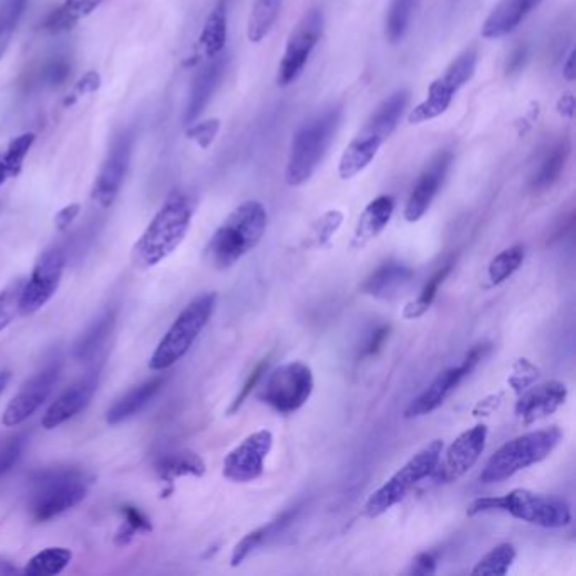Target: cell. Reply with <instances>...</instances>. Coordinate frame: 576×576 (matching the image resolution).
<instances>
[{"instance_id":"6da1fadb","label":"cell","mask_w":576,"mask_h":576,"mask_svg":"<svg viewBox=\"0 0 576 576\" xmlns=\"http://www.w3.org/2000/svg\"><path fill=\"white\" fill-rule=\"evenodd\" d=\"M192 220V199L183 192H173L135 243L132 249L134 266L151 269L172 256L185 240Z\"/></svg>"},{"instance_id":"7a4b0ae2","label":"cell","mask_w":576,"mask_h":576,"mask_svg":"<svg viewBox=\"0 0 576 576\" xmlns=\"http://www.w3.org/2000/svg\"><path fill=\"white\" fill-rule=\"evenodd\" d=\"M267 212L256 199L235 208L212 235L205 257L214 269H230L244 256L256 249L266 234Z\"/></svg>"},{"instance_id":"3957f363","label":"cell","mask_w":576,"mask_h":576,"mask_svg":"<svg viewBox=\"0 0 576 576\" xmlns=\"http://www.w3.org/2000/svg\"><path fill=\"white\" fill-rule=\"evenodd\" d=\"M90 485L89 473L75 466L41 470L31 479L29 514L37 523H48L83 502Z\"/></svg>"},{"instance_id":"277c9868","label":"cell","mask_w":576,"mask_h":576,"mask_svg":"<svg viewBox=\"0 0 576 576\" xmlns=\"http://www.w3.org/2000/svg\"><path fill=\"white\" fill-rule=\"evenodd\" d=\"M410 96L408 90H398L376 109L374 114L367 119L359 134L353 137L352 143L347 146L340 157V164H338L340 178L352 179L374 161L382 144L398 127L405 107L410 104Z\"/></svg>"},{"instance_id":"5b68a950","label":"cell","mask_w":576,"mask_h":576,"mask_svg":"<svg viewBox=\"0 0 576 576\" xmlns=\"http://www.w3.org/2000/svg\"><path fill=\"white\" fill-rule=\"evenodd\" d=\"M492 511H502L516 520L545 529H562L572 523V507L565 498L536 494L527 488H514L502 497L477 498L470 504L466 514L477 516Z\"/></svg>"},{"instance_id":"8992f818","label":"cell","mask_w":576,"mask_h":576,"mask_svg":"<svg viewBox=\"0 0 576 576\" xmlns=\"http://www.w3.org/2000/svg\"><path fill=\"white\" fill-rule=\"evenodd\" d=\"M342 122V107L327 109L296 132L286 164V183L301 186L315 175Z\"/></svg>"},{"instance_id":"52a82bcc","label":"cell","mask_w":576,"mask_h":576,"mask_svg":"<svg viewBox=\"0 0 576 576\" xmlns=\"http://www.w3.org/2000/svg\"><path fill=\"white\" fill-rule=\"evenodd\" d=\"M563 433L558 426L531 431L521 434L502 445L485 463L481 473L482 484H497L507 481L521 470L529 469L552 455L562 442Z\"/></svg>"},{"instance_id":"ba28073f","label":"cell","mask_w":576,"mask_h":576,"mask_svg":"<svg viewBox=\"0 0 576 576\" xmlns=\"http://www.w3.org/2000/svg\"><path fill=\"white\" fill-rule=\"evenodd\" d=\"M215 307H217L215 292H205L193 299L161 338L160 346L151 356L150 369L161 372L179 362L192 350L196 338L207 327Z\"/></svg>"},{"instance_id":"9c48e42d","label":"cell","mask_w":576,"mask_h":576,"mask_svg":"<svg viewBox=\"0 0 576 576\" xmlns=\"http://www.w3.org/2000/svg\"><path fill=\"white\" fill-rule=\"evenodd\" d=\"M443 452L442 440H433L411 456L398 472L385 481L363 505L367 517H379L392 510L395 504L410 494L421 481L431 477Z\"/></svg>"},{"instance_id":"30bf717a","label":"cell","mask_w":576,"mask_h":576,"mask_svg":"<svg viewBox=\"0 0 576 576\" xmlns=\"http://www.w3.org/2000/svg\"><path fill=\"white\" fill-rule=\"evenodd\" d=\"M479 51L475 47L463 51L455 61H452L445 73L431 83L426 99L411 111L410 117H408L410 124H423V122L433 121L445 114L456 93L475 75Z\"/></svg>"},{"instance_id":"8fae6325","label":"cell","mask_w":576,"mask_h":576,"mask_svg":"<svg viewBox=\"0 0 576 576\" xmlns=\"http://www.w3.org/2000/svg\"><path fill=\"white\" fill-rule=\"evenodd\" d=\"M315 378L310 367L302 362H288L270 372L260 389V401L281 414L301 410L313 394Z\"/></svg>"},{"instance_id":"7c38bea8","label":"cell","mask_w":576,"mask_h":576,"mask_svg":"<svg viewBox=\"0 0 576 576\" xmlns=\"http://www.w3.org/2000/svg\"><path fill=\"white\" fill-rule=\"evenodd\" d=\"M66 266V249L63 246H51L41 254L34 264L29 281L22 286L19 298V315L29 317L47 307L48 301L56 295Z\"/></svg>"},{"instance_id":"4fadbf2b","label":"cell","mask_w":576,"mask_h":576,"mask_svg":"<svg viewBox=\"0 0 576 576\" xmlns=\"http://www.w3.org/2000/svg\"><path fill=\"white\" fill-rule=\"evenodd\" d=\"M325 18L320 9H311L299 19L298 24L289 34L285 54H282L281 63H279V85L288 86L298 80L308 61H310L315 48L320 43Z\"/></svg>"},{"instance_id":"5bb4252c","label":"cell","mask_w":576,"mask_h":576,"mask_svg":"<svg viewBox=\"0 0 576 576\" xmlns=\"http://www.w3.org/2000/svg\"><path fill=\"white\" fill-rule=\"evenodd\" d=\"M61 367H63L61 356H53L44 363V367L38 370L37 374L22 384L2 414L4 426H19L40 410L53 392L54 385L60 381Z\"/></svg>"},{"instance_id":"9a60e30c","label":"cell","mask_w":576,"mask_h":576,"mask_svg":"<svg viewBox=\"0 0 576 576\" xmlns=\"http://www.w3.org/2000/svg\"><path fill=\"white\" fill-rule=\"evenodd\" d=\"M134 143V128H125L121 134L115 135L114 141H112L107 156L100 167V173L96 175L92 188V199L100 207L111 208L117 199L128 166H131Z\"/></svg>"},{"instance_id":"2e32d148","label":"cell","mask_w":576,"mask_h":576,"mask_svg":"<svg viewBox=\"0 0 576 576\" xmlns=\"http://www.w3.org/2000/svg\"><path fill=\"white\" fill-rule=\"evenodd\" d=\"M487 350L488 346L473 347L459 366L450 367V369L443 370L442 374H438V378L405 408V420L426 416L436 411L459 388L460 382L469 378L470 372L484 359Z\"/></svg>"},{"instance_id":"e0dca14e","label":"cell","mask_w":576,"mask_h":576,"mask_svg":"<svg viewBox=\"0 0 576 576\" xmlns=\"http://www.w3.org/2000/svg\"><path fill=\"white\" fill-rule=\"evenodd\" d=\"M488 430L485 424L470 428L463 431L455 442L449 446L445 453L442 452L440 462L434 469L433 477L436 481L452 484L465 475L473 465L479 462L487 443Z\"/></svg>"},{"instance_id":"ac0fdd59","label":"cell","mask_w":576,"mask_h":576,"mask_svg":"<svg viewBox=\"0 0 576 576\" xmlns=\"http://www.w3.org/2000/svg\"><path fill=\"white\" fill-rule=\"evenodd\" d=\"M275 436L269 430L254 431L224 460V477L235 484L257 481L264 473V463L272 450Z\"/></svg>"},{"instance_id":"d6986e66","label":"cell","mask_w":576,"mask_h":576,"mask_svg":"<svg viewBox=\"0 0 576 576\" xmlns=\"http://www.w3.org/2000/svg\"><path fill=\"white\" fill-rule=\"evenodd\" d=\"M452 163L453 154L450 151H442L424 167V172L421 173L413 192H411L410 199L405 203V220L414 224V222L421 220L424 214L430 210L431 203L436 198L443 183H445Z\"/></svg>"},{"instance_id":"ffe728a7","label":"cell","mask_w":576,"mask_h":576,"mask_svg":"<svg viewBox=\"0 0 576 576\" xmlns=\"http://www.w3.org/2000/svg\"><path fill=\"white\" fill-rule=\"evenodd\" d=\"M100 382V367L96 369L89 370L83 378L79 381L73 382L53 404L50 405V410L44 413L41 424L44 430H54V428L61 426L66 421L73 420L76 414L82 413L86 405L92 401L95 395L96 389H99Z\"/></svg>"},{"instance_id":"44dd1931","label":"cell","mask_w":576,"mask_h":576,"mask_svg":"<svg viewBox=\"0 0 576 576\" xmlns=\"http://www.w3.org/2000/svg\"><path fill=\"white\" fill-rule=\"evenodd\" d=\"M566 398H568V389L563 382L549 381L534 385L517 401L516 416L526 424L545 420L565 404Z\"/></svg>"},{"instance_id":"7402d4cb","label":"cell","mask_w":576,"mask_h":576,"mask_svg":"<svg viewBox=\"0 0 576 576\" xmlns=\"http://www.w3.org/2000/svg\"><path fill=\"white\" fill-rule=\"evenodd\" d=\"M227 64V54L220 53L218 56L210 58V61L205 66L199 68L195 80H193L192 90H189L188 104H186L185 111V124L192 125L203 114V111L208 107L215 92L220 86Z\"/></svg>"},{"instance_id":"603a6c76","label":"cell","mask_w":576,"mask_h":576,"mask_svg":"<svg viewBox=\"0 0 576 576\" xmlns=\"http://www.w3.org/2000/svg\"><path fill=\"white\" fill-rule=\"evenodd\" d=\"M543 0H501L482 25L485 40H498L516 31Z\"/></svg>"},{"instance_id":"cb8c5ba5","label":"cell","mask_w":576,"mask_h":576,"mask_svg":"<svg viewBox=\"0 0 576 576\" xmlns=\"http://www.w3.org/2000/svg\"><path fill=\"white\" fill-rule=\"evenodd\" d=\"M166 384V378L163 376H156V378L147 379L143 384L135 385L131 391L125 392L122 398L112 404L111 410L107 411L109 424L115 426V424L124 423V421L131 420V418L137 416L143 413L147 405L151 404L154 398L160 394L161 389Z\"/></svg>"},{"instance_id":"d4e9b609","label":"cell","mask_w":576,"mask_h":576,"mask_svg":"<svg viewBox=\"0 0 576 576\" xmlns=\"http://www.w3.org/2000/svg\"><path fill=\"white\" fill-rule=\"evenodd\" d=\"M115 323H117V310L114 308H107L102 311L89 327L85 328L75 346H73V359L76 362H90L95 359L96 353L100 349L107 343L111 338L112 331H114Z\"/></svg>"},{"instance_id":"484cf974","label":"cell","mask_w":576,"mask_h":576,"mask_svg":"<svg viewBox=\"0 0 576 576\" xmlns=\"http://www.w3.org/2000/svg\"><path fill=\"white\" fill-rule=\"evenodd\" d=\"M395 202L392 196L381 195L367 205L363 214L360 215L357 224L356 235H353V247H363L370 240L376 239L391 222L394 214Z\"/></svg>"},{"instance_id":"4316f807","label":"cell","mask_w":576,"mask_h":576,"mask_svg":"<svg viewBox=\"0 0 576 576\" xmlns=\"http://www.w3.org/2000/svg\"><path fill=\"white\" fill-rule=\"evenodd\" d=\"M572 146L568 140H559L553 143L545 154L541 156L539 166L531 178V189L534 193H545L552 189L562 178L568 163Z\"/></svg>"},{"instance_id":"83f0119b","label":"cell","mask_w":576,"mask_h":576,"mask_svg":"<svg viewBox=\"0 0 576 576\" xmlns=\"http://www.w3.org/2000/svg\"><path fill=\"white\" fill-rule=\"evenodd\" d=\"M207 470L202 456L189 450H176V452L163 453L154 460V472L164 484H173L176 479L202 477Z\"/></svg>"},{"instance_id":"f1b7e54d","label":"cell","mask_w":576,"mask_h":576,"mask_svg":"<svg viewBox=\"0 0 576 576\" xmlns=\"http://www.w3.org/2000/svg\"><path fill=\"white\" fill-rule=\"evenodd\" d=\"M413 278V269L401 263H388L379 267L374 275L363 282L366 295L374 298L388 299L398 295L399 289L404 288Z\"/></svg>"},{"instance_id":"f546056e","label":"cell","mask_w":576,"mask_h":576,"mask_svg":"<svg viewBox=\"0 0 576 576\" xmlns=\"http://www.w3.org/2000/svg\"><path fill=\"white\" fill-rule=\"evenodd\" d=\"M102 2L104 0H64L60 8L48 16L43 24L44 31L51 34L70 31L79 24V21L92 14Z\"/></svg>"},{"instance_id":"4dcf8cb0","label":"cell","mask_w":576,"mask_h":576,"mask_svg":"<svg viewBox=\"0 0 576 576\" xmlns=\"http://www.w3.org/2000/svg\"><path fill=\"white\" fill-rule=\"evenodd\" d=\"M227 0H220L214 11L208 14L202 34H199V47L208 58L224 53L225 43H227Z\"/></svg>"},{"instance_id":"1f68e13d","label":"cell","mask_w":576,"mask_h":576,"mask_svg":"<svg viewBox=\"0 0 576 576\" xmlns=\"http://www.w3.org/2000/svg\"><path fill=\"white\" fill-rule=\"evenodd\" d=\"M291 517L292 513L282 514L279 520L272 521V523L266 524V526L259 527V529L253 531V533L244 536L243 539L235 545L234 552H232L230 565L239 566L250 553L256 552L269 537L278 536V534L291 523Z\"/></svg>"},{"instance_id":"d6a6232c","label":"cell","mask_w":576,"mask_h":576,"mask_svg":"<svg viewBox=\"0 0 576 576\" xmlns=\"http://www.w3.org/2000/svg\"><path fill=\"white\" fill-rule=\"evenodd\" d=\"M34 140H37V135L32 132H24L12 140L8 147L0 153V186H4L9 179L16 178L21 173L22 163L34 144Z\"/></svg>"},{"instance_id":"836d02e7","label":"cell","mask_w":576,"mask_h":576,"mask_svg":"<svg viewBox=\"0 0 576 576\" xmlns=\"http://www.w3.org/2000/svg\"><path fill=\"white\" fill-rule=\"evenodd\" d=\"M72 549L53 546V548L43 549V552L32 556V558L25 563L22 573L28 576L60 575V573L72 563Z\"/></svg>"},{"instance_id":"e575fe53","label":"cell","mask_w":576,"mask_h":576,"mask_svg":"<svg viewBox=\"0 0 576 576\" xmlns=\"http://www.w3.org/2000/svg\"><path fill=\"white\" fill-rule=\"evenodd\" d=\"M282 0H256L253 12H250L249 25H247V38L253 43H260L275 28L281 12Z\"/></svg>"},{"instance_id":"d590c367","label":"cell","mask_w":576,"mask_h":576,"mask_svg":"<svg viewBox=\"0 0 576 576\" xmlns=\"http://www.w3.org/2000/svg\"><path fill=\"white\" fill-rule=\"evenodd\" d=\"M516 546L511 543H501L492 548L472 569L473 576L507 575L513 563L516 562Z\"/></svg>"},{"instance_id":"8d00e7d4","label":"cell","mask_w":576,"mask_h":576,"mask_svg":"<svg viewBox=\"0 0 576 576\" xmlns=\"http://www.w3.org/2000/svg\"><path fill=\"white\" fill-rule=\"evenodd\" d=\"M418 2L420 0H392L388 18H385V38L392 44H398L405 37V32L413 21Z\"/></svg>"},{"instance_id":"74e56055","label":"cell","mask_w":576,"mask_h":576,"mask_svg":"<svg viewBox=\"0 0 576 576\" xmlns=\"http://www.w3.org/2000/svg\"><path fill=\"white\" fill-rule=\"evenodd\" d=\"M453 263L445 264L442 269H438L433 276H431L430 281L424 285V288L421 289L420 296L414 299L413 302H410L404 310V318L408 320H416V318L423 317L428 310H430L431 305H433L434 298H436L438 289L443 285L446 278H449L450 272H452Z\"/></svg>"},{"instance_id":"f35d334b","label":"cell","mask_w":576,"mask_h":576,"mask_svg":"<svg viewBox=\"0 0 576 576\" xmlns=\"http://www.w3.org/2000/svg\"><path fill=\"white\" fill-rule=\"evenodd\" d=\"M524 257H526V250L520 244L502 250L497 257H494L487 270L491 286L502 285L505 279H510L523 266Z\"/></svg>"},{"instance_id":"ab89813d","label":"cell","mask_w":576,"mask_h":576,"mask_svg":"<svg viewBox=\"0 0 576 576\" xmlns=\"http://www.w3.org/2000/svg\"><path fill=\"white\" fill-rule=\"evenodd\" d=\"M28 0H6L4 6L0 8V60L4 58L12 37H14L16 28L24 14Z\"/></svg>"},{"instance_id":"60d3db41","label":"cell","mask_w":576,"mask_h":576,"mask_svg":"<svg viewBox=\"0 0 576 576\" xmlns=\"http://www.w3.org/2000/svg\"><path fill=\"white\" fill-rule=\"evenodd\" d=\"M122 517H124V524L121 529L117 531L115 536V543L119 546H125L134 539L135 534L151 533L153 531V524H151L150 517L134 505H124L122 507Z\"/></svg>"},{"instance_id":"b9f144b4","label":"cell","mask_w":576,"mask_h":576,"mask_svg":"<svg viewBox=\"0 0 576 576\" xmlns=\"http://www.w3.org/2000/svg\"><path fill=\"white\" fill-rule=\"evenodd\" d=\"M70 75H72V61L66 54H56L44 61L40 72L37 73V83L40 86L56 89V86L63 85Z\"/></svg>"},{"instance_id":"7bdbcfd3","label":"cell","mask_w":576,"mask_h":576,"mask_svg":"<svg viewBox=\"0 0 576 576\" xmlns=\"http://www.w3.org/2000/svg\"><path fill=\"white\" fill-rule=\"evenodd\" d=\"M25 443H28V433L12 434L0 445V479L6 477L21 460L24 452Z\"/></svg>"},{"instance_id":"ee69618b","label":"cell","mask_w":576,"mask_h":576,"mask_svg":"<svg viewBox=\"0 0 576 576\" xmlns=\"http://www.w3.org/2000/svg\"><path fill=\"white\" fill-rule=\"evenodd\" d=\"M22 286H24V279H18L0 291V331L6 330L19 313Z\"/></svg>"},{"instance_id":"f6af8a7d","label":"cell","mask_w":576,"mask_h":576,"mask_svg":"<svg viewBox=\"0 0 576 576\" xmlns=\"http://www.w3.org/2000/svg\"><path fill=\"white\" fill-rule=\"evenodd\" d=\"M218 131H220V121L208 119V121L199 122V124H193L186 131V135L189 140L195 141L202 150H208L217 137Z\"/></svg>"},{"instance_id":"bcb514c9","label":"cell","mask_w":576,"mask_h":576,"mask_svg":"<svg viewBox=\"0 0 576 576\" xmlns=\"http://www.w3.org/2000/svg\"><path fill=\"white\" fill-rule=\"evenodd\" d=\"M343 222V214L342 212L338 210H330L327 212V214L323 215V217L320 218V220L317 222V225H315V239H317V243L320 244V246H323V244H327L328 240L333 237L335 232L340 228V225H342Z\"/></svg>"},{"instance_id":"7dc6e473","label":"cell","mask_w":576,"mask_h":576,"mask_svg":"<svg viewBox=\"0 0 576 576\" xmlns=\"http://www.w3.org/2000/svg\"><path fill=\"white\" fill-rule=\"evenodd\" d=\"M267 367H269V357L267 359H264L263 362L259 363V366L256 367V369L250 372L249 378H247V381L244 382L243 389H240L239 394H237V398H235L234 404L230 405V410H228V413H235V411L239 410L240 405L244 404V401H246L247 398H249L250 392L254 391V389L257 388V384H259L260 379H263V376L266 374Z\"/></svg>"},{"instance_id":"c3c4849f","label":"cell","mask_w":576,"mask_h":576,"mask_svg":"<svg viewBox=\"0 0 576 576\" xmlns=\"http://www.w3.org/2000/svg\"><path fill=\"white\" fill-rule=\"evenodd\" d=\"M438 558L434 553H421L411 563V575H433L436 573Z\"/></svg>"},{"instance_id":"681fc988","label":"cell","mask_w":576,"mask_h":576,"mask_svg":"<svg viewBox=\"0 0 576 576\" xmlns=\"http://www.w3.org/2000/svg\"><path fill=\"white\" fill-rule=\"evenodd\" d=\"M389 331H391V327H379L378 330L372 331L369 340H367L366 347H363V357H372L382 349L385 340H388Z\"/></svg>"},{"instance_id":"f907efd6","label":"cell","mask_w":576,"mask_h":576,"mask_svg":"<svg viewBox=\"0 0 576 576\" xmlns=\"http://www.w3.org/2000/svg\"><path fill=\"white\" fill-rule=\"evenodd\" d=\"M80 212H82V207H80V203H72V205H66V207L61 208L58 212L56 217H54V224H56V228L60 232L68 230L70 225L76 220Z\"/></svg>"},{"instance_id":"816d5d0a","label":"cell","mask_w":576,"mask_h":576,"mask_svg":"<svg viewBox=\"0 0 576 576\" xmlns=\"http://www.w3.org/2000/svg\"><path fill=\"white\" fill-rule=\"evenodd\" d=\"M527 58H529V50L527 47H520L513 51V54L510 56V61H507V75H514V73H520L524 66H526Z\"/></svg>"},{"instance_id":"f5cc1de1","label":"cell","mask_w":576,"mask_h":576,"mask_svg":"<svg viewBox=\"0 0 576 576\" xmlns=\"http://www.w3.org/2000/svg\"><path fill=\"white\" fill-rule=\"evenodd\" d=\"M100 86V75L96 72H89L86 75H83V79L76 83L75 93L79 95H85V93H93L95 90H99Z\"/></svg>"},{"instance_id":"db71d44e","label":"cell","mask_w":576,"mask_h":576,"mask_svg":"<svg viewBox=\"0 0 576 576\" xmlns=\"http://www.w3.org/2000/svg\"><path fill=\"white\" fill-rule=\"evenodd\" d=\"M558 111L559 114L566 115V117H573V112H575V99H573L572 93H565V95L559 99Z\"/></svg>"},{"instance_id":"11a10c76","label":"cell","mask_w":576,"mask_h":576,"mask_svg":"<svg viewBox=\"0 0 576 576\" xmlns=\"http://www.w3.org/2000/svg\"><path fill=\"white\" fill-rule=\"evenodd\" d=\"M563 76H565L568 82H573V80L576 79L575 50L569 51L568 58H566L565 64H563Z\"/></svg>"},{"instance_id":"9f6ffc18","label":"cell","mask_w":576,"mask_h":576,"mask_svg":"<svg viewBox=\"0 0 576 576\" xmlns=\"http://www.w3.org/2000/svg\"><path fill=\"white\" fill-rule=\"evenodd\" d=\"M11 370H0V394L6 391L9 382H11Z\"/></svg>"},{"instance_id":"6f0895ef","label":"cell","mask_w":576,"mask_h":576,"mask_svg":"<svg viewBox=\"0 0 576 576\" xmlns=\"http://www.w3.org/2000/svg\"><path fill=\"white\" fill-rule=\"evenodd\" d=\"M14 573H18V569L11 563L0 562V575H14Z\"/></svg>"}]
</instances>
